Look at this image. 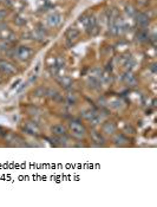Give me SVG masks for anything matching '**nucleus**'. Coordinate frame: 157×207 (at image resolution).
<instances>
[{
	"instance_id": "1",
	"label": "nucleus",
	"mask_w": 157,
	"mask_h": 207,
	"mask_svg": "<svg viewBox=\"0 0 157 207\" xmlns=\"http://www.w3.org/2000/svg\"><path fill=\"white\" fill-rule=\"evenodd\" d=\"M70 131H71L72 136L76 138L84 137L86 134L85 127L80 122H78V121H72L71 123H70Z\"/></svg>"
},
{
	"instance_id": "2",
	"label": "nucleus",
	"mask_w": 157,
	"mask_h": 207,
	"mask_svg": "<svg viewBox=\"0 0 157 207\" xmlns=\"http://www.w3.org/2000/svg\"><path fill=\"white\" fill-rule=\"evenodd\" d=\"M14 55L20 60H27L31 57V55H32V51L27 46H19V47H17V50L14 51Z\"/></svg>"
},
{
	"instance_id": "3",
	"label": "nucleus",
	"mask_w": 157,
	"mask_h": 207,
	"mask_svg": "<svg viewBox=\"0 0 157 207\" xmlns=\"http://www.w3.org/2000/svg\"><path fill=\"white\" fill-rule=\"evenodd\" d=\"M0 71L6 75H13L17 70L12 63H10L7 60H0Z\"/></svg>"
},
{
	"instance_id": "4",
	"label": "nucleus",
	"mask_w": 157,
	"mask_h": 207,
	"mask_svg": "<svg viewBox=\"0 0 157 207\" xmlns=\"http://www.w3.org/2000/svg\"><path fill=\"white\" fill-rule=\"evenodd\" d=\"M60 23H61V15L57 12H53L47 17V24L51 27H57Z\"/></svg>"
},
{
	"instance_id": "5",
	"label": "nucleus",
	"mask_w": 157,
	"mask_h": 207,
	"mask_svg": "<svg viewBox=\"0 0 157 207\" xmlns=\"http://www.w3.org/2000/svg\"><path fill=\"white\" fill-rule=\"evenodd\" d=\"M136 21H137V24H138V26H141L142 28L146 27L148 25H149V21H150V19H149V17H148V14L145 13H137L136 15Z\"/></svg>"
},
{
	"instance_id": "6",
	"label": "nucleus",
	"mask_w": 157,
	"mask_h": 207,
	"mask_svg": "<svg viewBox=\"0 0 157 207\" xmlns=\"http://www.w3.org/2000/svg\"><path fill=\"white\" fill-rule=\"evenodd\" d=\"M51 130H52L53 135H56L58 137H64V136H66V133H68L66 131V128L63 124H56V125H53L51 128Z\"/></svg>"
},
{
	"instance_id": "7",
	"label": "nucleus",
	"mask_w": 157,
	"mask_h": 207,
	"mask_svg": "<svg viewBox=\"0 0 157 207\" xmlns=\"http://www.w3.org/2000/svg\"><path fill=\"white\" fill-rule=\"evenodd\" d=\"M65 37H66V40L68 41L76 40V39L79 37V30L76 27H70L68 31H66Z\"/></svg>"
},
{
	"instance_id": "8",
	"label": "nucleus",
	"mask_w": 157,
	"mask_h": 207,
	"mask_svg": "<svg viewBox=\"0 0 157 207\" xmlns=\"http://www.w3.org/2000/svg\"><path fill=\"white\" fill-rule=\"evenodd\" d=\"M102 131L106 135H112L116 131V125L112 122H105L102 125Z\"/></svg>"
},
{
	"instance_id": "9",
	"label": "nucleus",
	"mask_w": 157,
	"mask_h": 207,
	"mask_svg": "<svg viewBox=\"0 0 157 207\" xmlns=\"http://www.w3.org/2000/svg\"><path fill=\"white\" fill-rule=\"evenodd\" d=\"M91 138H92V141L95 142V143H97V144H104V137L100 135V133H98V131H96V130H92L91 131Z\"/></svg>"
},
{
	"instance_id": "10",
	"label": "nucleus",
	"mask_w": 157,
	"mask_h": 207,
	"mask_svg": "<svg viewBox=\"0 0 157 207\" xmlns=\"http://www.w3.org/2000/svg\"><path fill=\"white\" fill-rule=\"evenodd\" d=\"M136 38H137V40L141 41V43H143V41H146L149 40V34L144 31V30H140L138 32H137V36H136Z\"/></svg>"
},
{
	"instance_id": "11",
	"label": "nucleus",
	"mask_w": 157,
	"mask_h": 207,
	"mask_svg": "<svg viewBox=\"0 0 157 207\" xmlns=\"http://www.w3.org/2000/svg\"><path fill=\"white\" fill-rule=\"evenodd\" d=\"M46 96H49L50 98L57 101L58 98L60 97V94L58 92L57 90H55V89H47V90H46Z\"/></svg>"
},
{
	"instance_id": "12",
	"label": "nucleus",
	"mask_w": 157,
	"mask_h": 207,
	"mask_svg": "<svg viewBox=\"0 0 157 207\" xmlns=\"http://www.w3.org/2000/svg\"><path fill=\"white\" fill-rule=\"evenodd\" d=\"M124 81H125L127 84H129V85H135V84H136V78H135V76H133L131 72H127V73H125Z\"/></svg>"
},
{
	"instance_id": "13",
	"label": "nucleus",
	"mask_w": 157,
	"mask_h": 207,
	"mask_svg": "<svg viewBox=\"0 0 157 207\" xmlns=\"http://www.w3.org/2000/svg\"><path fill=\"white\" fill-rule=\"evenodd\" d=\"M100 85V82L98 78L96 77H90L89 78V86L92 88V89H98Z\"/></svg>"
},
{
	"instance_id": "14",
	"label": "nucleus",
	"mask_w": 157,
	"mask_h": 207,
	"mask_svg": "<svg viewBox=\"0 0 157 207\" xmlns=\"http://www.w3.org/2000/svg\"><path fill=\"white\" fill-rule=\"evenodd\" d=\"M46 88L45 86H38L34 91H33V95L37 97H42V96H46Z\"/></svg>"
},
{
	"instance_id": "15",
	"label": "nucleus",
	"mask_w": 157,
	"mask_h": 207,
	"mask_svg": "<svg viewBox=\"0 0 157 207\" xmlns=\"http://www.w3.org/2000/svg\"><path fill=\"white\" fill-rule=\"evenodd\" d=\"M87 33L91 36V37H93V36H97L98 33H99V26L96 24V25H93V26H91V27H89L87 30Z\"/></svg>"
},
{
	"instance_id": "16",
	"label": "nucleus",
	"mask_w": 157,
	"mask_h": 207,
	"mask_svg": "<svg viewBox=\"0 0 157 207\" xmlns=\"http://www.w3.org/2000/svg\"><path fill=\"white\" fill-rule=\"evenodd\" d=\"M114 141L116 144H125V143L128 142V138L124 137L122 134H119V135H116V136H115Z\"/></svg>"
},
{
	"instance_id": "17",
	"label": "nucleus",
	"mask_w": 157,
	"mask_h": 207,
	"mask_svg": "<svg viewBox=\"0 0 157 207\" xmlns=\"http://www.w3.org/2000/svg\"><path fill=\"white\" fill-rule=\"evenodd\" d=\"M60 84L64 89H69L70 86L72 85V81L69 78V77H63V79L60 81Z\"/></svg>"
},
{
	"instance_id": "18",
	"label": "nucleus",
	"mask_w": 157,
	"mask_h": 207,
	"mask_svg": "<svg viewBox=\"0 0 157 207\" xmlns=\"http://www.w3.org/2000/svg\"><path fill=\"white\" fill-rule=\"evenodd\" d=\"M125 13L128 14L129 17H135L136 15V11L133 10V7L131 5H129V6L125 7Z\"/></svg>"
},
{
	"instance_id": "19",
	"label": "nucleus",
	"mask_w": 157,
	"mask_h": 207,
	"mask_svg": "<svg viewBox=\"0 0 157 207\" xmlns=\"http://www.w3.org/2000/svg\"><path fill=\"white\" fill-rule=\"evenodd\" d=\"M14 23L17 24V25L21 26V25H25V24H26V20H25L24 18H21V17H17V18L14 19Z\"/></svg>"
},
{
	"instance_id": "20",
	"label": "nucleus",
	"mask_w": 157,
	"mask_h": 207,
	"mask_svg": "<svg viewBox=\"0 0 157 207\" xmlns=\"http://www.w3.org/2000/svg\"><path fill=\"white\" fill-rule=\"evenodd\" d=\"M7 46H8V43L6 40L0 41V50H1V51H6V50H7Z\"/></svg>"
},
{
	"instance_id": "21",
	"label": "nucleus",
	"mask_w": 157,
	"mask_h": 207,
	"mask_svg": "<svg viewBox=\"0 0 157 207\" xmlns=\"http://www.w3.org/2000/svg\"><path fill=\"white\" fill-rule=\"evenodd\" d=\"M58 71H59V68H58L57 65H55V66H51V68H50V72H51L52 75H55V76L58 73Z\"/></svg>"
},
{
	"instance_id": "22",
	"label": "nucleus",
	"mask_w": 157,
	"mask_h": 207,
	"mask_svg": "<svg viewBox=\"0 0 157 207\" xmlns=\"http://www.w3.org/2000/svg\"><path fill=\"white\" fill-rule=\"evenodd\" d=\"M66 101H68V103H69V104H74V102H76V98H74V96H71V95H69Z\"/></svg>"
},
{
	"instance_id": "23",
	"label": "nucleus",
	"mask_w": 157,
	"mask_h": 207,
	"mask_svg": "<svg viewBox=\"0 0 157 207\" xmlns=\"http://www.w3.org/2000/svg\"><path fill=\"white\" fill-rule=\"evenodd\" d=\"M6 15H7V12H6V10H0V20L5 19V18H6Z\"/></svg>"
},
{
	"instance_id": "24",
	"label": "nucleus",
	"mask_w": 157,
	"mask_h": 207,
	"mask_svg": "<svg viewBox=\"0 0 157 207\" xmlns=\"http://www.w3.org/2000/svg\"><path fill=\"white\" fill-rule=\"evenodd\" d=\"M0 131H1V128H0ZM0 134H1V133H0Z\"/></svg>"
}]
</instances>
